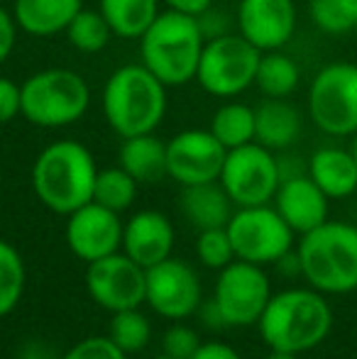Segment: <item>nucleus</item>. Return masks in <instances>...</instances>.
<instances>
[{"instance_id": "obj_8", "label": "nucleus", "mask_w": 357, "mask_h": 359, "mask_svg": "<svg viewBox=\"0 0 357 359\" xmlns=\"http://www.w3.org/2000/svg\"><path fill=\"white\" fill-rule=\"evenodd\" d=\"M309 115L321 133L353 137L357 133V64L333 62L314 76Z\"/></svg>"}, {"instance_id": "obj_19", "label": "nucleus", "mask_w": 357, "mask_h": 359, "mask_svg": "<svg viewBox=\"0 0 357 359\" xmlns=\"http://www.w3.org/2000/svg\"><path fill=\"white\" fill-rule=\"evenodd\" d=\"M83 10V0H15L13 18L18 29L32 37L67 32L69 22Z\"/></svg>"}, {"instance_id": "obj_22", "label": "nucleus", "mask_w": 357, "mask_h": 359, "mask_svg": "<svg viewBox=\"0 0 357 359\" xmlns=\"http://www.w3.org/2000/svg\"><path fill=\"white\" fill-rule=\"evenodd\" d=\"M301 135V113L284 98H267L255 108V142L267 149H286Z\"/></svg>"}, {"instance_id": "obj_26", "label": "nucleus", "mask_w": 357, "mask_h": 359, "mask_svg": "<svg viewBox=\"0 0 357 359\" xmlns=\"http://www.w3.org/2000/svg\"><path fill=\"white\" fill-rule=\"evenodd\" d=\"M299 81H301V69L289 54H284L281 49L262 52L257 76H255V86L267 98H289L299 88Z\"/></svg>"}, {"instance_id": "obj_30", "label": "nucleus", "mask_w": 357, "mask_h": 359, "mask_svg": "<svg viewBox=\"0 0 357 359\" xmlns=\"http://www.w3.org/2000/svg\"><path fill=\"white\" fill-rule=\"evenodd\" d=\"M25 262L10 242L0 240V318L10 316L18 308L25 293Z\"/></svg>"}, {"instance_id": "obj_28", "label": "nucleus", "mask_w": 357, "mask_h": 359, "mask_svg": "<svg viewBox=\"0 0 357 359\" xmlns=\"http://www.w3.org/2000/svg\"><path fill=\"white\" fill-rule=\"evenodd\" d=\"M67 39L76 52L83 54H98L110 44V39L115 37L110 25L105 22V18L100 15V10H88L83 8L76 18L69 22L67 27Z\"/></svg>"}, {"instance_id": "obj_35", "label": "nucleus", "mask_w": 357, "mask_h": 359, "mask_svg": "<svg viewBox=\"0 0 357 359\" xmlns=\"http://www.w3.org/2000/svg\"><path fill=\"white\" fill-rule=\"evenodd\" d=\"M22 110V98H20V86L8 76H0V125L13 123Z\"/></svg>"}, {"instance_id": "obj_14", "label": "nucleus", "mask_w": 357, "mask_h": 359, "mask_svg": "<svg viewBox=\"0 0 357 359\" xmlns=\"http://www.w3.org/2000/svg\"><path fill=\"white\" fill-rule=\"evenodd\" d=\"M225 154L210 130H184L167 142V176L181 186L218 181Z\"/></svg>"}, {"instance_id": "obj_15", "label": "nucleus", "mask_w": 357, "mask_h": 359, "mask_svg": "<svg viewBox=\"0 0 357 359\" xmlns=\"http://www.w3.org/2000/svg\"><path fill=\"white\" fill-rule=\"evenodd\" d=\"M120 213L98 205L95 201L67 215V245L86 264L123 250Z\"/></svg>"}, {"instance_id": "obj_41", "label": "nucleus", "mask_w": 357, "mask_h": 359, "mask_svg": "<svg viewBox=\"0 0 357 359\" xmlns=\"http://www.w3.org/2000/svg\"><path fill=\"white\" fill-rule=\"evenodd\" d=\"M264 359H299V355H289V352H271L269 357Z\"/></svg>"}, {"instance_id": "obj_37", "label": "nucleus", "mask_w": 357, "mask_h": 359, "mask_svg": "<svg viewBox=\"0 0 357 359\" xmlns=\"http://www.w3.org/2000/svg\"><path fill=\"white\" fill-rule=\"evenodd\" d=\"M191 359H243V357L230 345H225V342H201V347Z\"/></svg>"}, {"instance_id": "obj_23", "label": "nucleus", "mask_w": 357, "mask_h": 359, "mask_svg": "<svg viewBox=\"0 0 357 359\" xmlns=\"http://www.w3.org/2000/svg\"><path fill=\"white\" fill-rule=\"evenodd\" d=\"M118 159L137 184H152L167 176V142H162L154 133L123 140Z\"/></svg>"}, {"instance_id": "obj_32", "label": "nucleus", "mask_w": 357, "mask_h": 359, "mask_svg": "<svg viewBox=\"0 0 357 359\" xmlns=\"http://www.w3.org/2000/svg\"><path fill=\"white\" fill-rule=\"evenodd\" d=\"M196 255L198 262L208 269H225L230 262H235L233 240L228 235V227H213V230H201L196 240Z\"/></svg>"}, {"instance_id": "obj_34", "label": "nucleus", "mask_w": 357, "mask_h": 359, "mask_svg": "<svg viewBox=\"0 0 357 359\" xmlns=\"http://www.w3.org/2000/svg\"><path fill=\"white\" fill-rule=\"evenodd\" d=\"M201 347V340L191 327L172 325L162 337V352L174 359H191Z\"/></svg>"}, {"instance_id": "obj_10", "label": "nucleus", "mask_w": 357, "mask_h": 359, "mask_svg": "<svg viewBox=\"0 0 357 359\" xmlns=\"http://www.w3.org/2000/svg\"><path fill=\"white\" fill-rule=\"evenodd\" d=\"M228 235L233 240L235 257L252 264H276L291 252L296 232L286 225L279 210L271 205L238 208L228 222Z\"/></svg>"}, {"instance_id": "obj_24", "label": "nucleus", "mask_w": 357, "mask_h": 359, "mask_svg": "<svg viewBox=\"0 0 357 359\" xmlns=\"http://www.w3.org/2000/svg\"><path fill=\"white\" fill-rule=\"evenodd\" d=\"M162 0H98V10L115 37L140 39L157 20Z\"/></svg>"}, {"instance_id": "obj_16", "label": "nucleus", "mask_w": 357, "mask_h": 359, "mask_svg": "<svg viewBox=\"0 0 357 359\" xmlns=\"http://www.w3.org/2000/svg\"><path fill=\"white\" fill-rule=\"evenodd\" d=\"M238 32L260 52L284 49L296 32L294 0H240Z\"/></svg>"}, {"instance_id": "obj_42", "label": "nucleus", "mask_w": 357, "mask_h": 359, "mask_svg": "<svg viewBox=\"0 0 357 359\" xmlns=\"http://www.w3.org/2000/svg\"><path fill=\"white\" fill-rule=\"evenodd\" d=\"M350 151H353V156H355V164H357V133L353 135V140H350V147H348Z\"/></svg>"}, {"instance_id": "obj_39", "label": "nucleus", "mask_w": 357, "mask_h": 359, "mask_svg": "<svg viewBox=\"0 0 357 359\" xmlns=\"http://www.w3.org/2000/svg\"><path fill=\"white\" fill-rule=\"evenodd\" d=\"M198 311H201V318H203V323L208 327H215V330H220V327H228V323H225L223 313H220V308L215 306L213 298H210V301H206V303H201Z\"/></svg>"}, {"instance_id": "obj_44", "label": "nucleus", "mask_w": 357, "mask_h": 359, "mask_svg": "<svg viewBox=\"0 0 357 359\" xmlns=\"http://www.w3.org/2000/svg\"><path fill=\"white\" fill-rule=\"evenodd\" d=\"M355 29H357V10H355Z\"/></svg>"}, {"instance_id": "obj_38", "label": "nucleus", "mask_w": 357, "mask_h": 359, "mask_svg": "<svg viewBox=\"0 0 357 359\" xmlns=\"http://www.w3.org/2000/svg\"><path fill=\"white\" fill-rule=\"evenodd\" d=\"M162 3L167 5V10H177V13L194 15V18L213 8V0H162Z\"/></svg>"}, {"instance_id": "obj_40", "label": "nucleus", "mask_w": 357, "mask_h": 359, "mask_svg": "<svg viewBox=\"0 0 357 359\" xmlns=\"http://www.w3.org/2000/svg\"><path fill=\"white\" fill-rule=\"evenodd\" d=\"M22 359H54V357L49 355L42 345H37V342H34V345H29L27 350L22 352ZM59 359H62V357H59Z\"/></svg>"}, {"instance_id": "obj_1", "label": "nucleus", "mask_w": 357, "mask_h": 359, "mask_svg": "<svg viewBox=\"0 0 357 359\" xmlns=\"http://www.w3.org/2000/svg\"><path fill=\"white\" fill-rule=\"evenodd\" d=\"M257 327L271 352L304 355L328 337L333 311L316 288H289L271 293Z\"/></svg>"}, {"instance_id": "obj_11", "label": "nucleus", "mask_w": 357, "mask_h": 359, "mask_svg": "<svg viewBox=\"0 0 357 359\" xmlns=\"http://www.w3.org/2000/svg\"><path fill=\"white\" fill-rule=\"evenodd\" d=\"M271 298L269 276L252 262L235 259L218 271L213 301L220 308L225 323L233 327L255 325L262 318Z\"/></svg>"}, {"instance_id": "obj_33", "label": "nucleus", "mask_w": 357, "mask_h": 359, "mask_svg": "<svg viewBox=\"0 0 357 359\" xmlns=\"http://www.w3.org/2000/svg\"><path fill=\"white\" fill-rule=\"evenodd\" d=\"M62 359H128V355L105 335V337H86V340L76 342V345L64 352Z\"/></svg>"}, {"instance_id": "obj_27", "label": "nucleus", "mask_w": 357, "mask_h": 359, "mask_svg": "<svg viewBox=\"0 0 357 359\" xmlns=\"http://www.w3.org/2000/svg\"><path fill=\"white\" fill-rule=\"evenodd\" d=\"M137 198V181L123 169V166H108L98 169L93 186V201L98 205L115 213H125Z\"/></svg>"}, {"instance_id": "obj_5", "label": "nucleus", "mask_w": 357, "mask_h": 359, "mask_svg": "<svg viewBox=\"0 0 357 359\" xmlns=\"http://www.w3.org/2000/svg\"><path fill=\"white\" fill-rule=\"evenodd\" d=\"M301 274L321 293H350L357 288V227L325 220L301 235L296 250Z\"/></svg>"}, {"instance_id": "obj_3", "label": "nucleus", "mask_w": 357, "mask_h": 359, "mask_svg": "<svg viewBox=\"0 0 357 359\" xmlns=\"http://www.w3.org/2000/svg\"><path fill=\"white\" fill-rule=\"evenodd\" d=\"M98 176L93 154L76 140H57L37 154L32 164V189L57 215H72L93 201Z\"/></svg>"}, {"instance_id": "obj_4", "label": "nucleus", "mask_w": 357, "mask_h": 359, "mask_svg": "<svg viewBox=\"0 0 357 359\" xmlns=\"http://www.w3.org/2000/svg\"><path fill=\"white\" fill-rule=\"evenodd\" d=\"M206 34L198 18L164 10L140 37V62L167 88L196 81Z\"/></svg>"}, {"instance_id": "obj_20", "label": "nucleus", "mask_w": 357, "mask_h": 359, "mask_svg": "<svg viewBox=\"0 0 357 359\" xmlns=\"http://www.w3.org/2000/svg\"><path fill=\"white\" fill-rule=\"evenodd\" d=\"M233 201L225 194L220 181H206V184L184 186L181 191V213L194 227L213 230V227H228L233 217Z\"/></svg>"}, {"instance_id": "obj_29", "label": "nucleus", "mask_w": 357, "mask_h": 359, "mask_svg": "<svg viewBox=\"0 0 357 359\" xmlns=\"http://www.w3.org/2000/svg\"><path fill=\"white\" fill-rule=\"evenodd\" d=\"M108 337L125 352V355H135L142 352L152 340V325L149 318L144 316L140 308H125V311H115L110 318Z\"/></svg>"}, {"instance_id": "obj_9", "label": "nucleus", "mask_w": 357, "mask_h": 359, "mask_svg": "<svg viewBox=\"0 0 357 359\" xmlns=\"http://www.w3.org/2000/svg\"><path fill=\"white\" fill-rule=\"evenodd\" d=\"M218 181L238 208L267 205L281 184L279 159L260 142L235 147L225 154Z\"/></svg>"}, {"instance_id": "obj_36", "label": "nucleus", "mask_w": 357, "mask_h": 359, "mask_svg": "<svg viewBox=\"0 0 357 359\" xmlns=\"http://www.w3.org/2000/svg\"><path fill=\"white\" fill-rule=\"evenodd\" d=\"M15 44H18V22H15L13 13H8L0 5V64L8 62Z\"/></svg>"}, {"instance_id": "obj_18", "label": "nucleus", "mask_w": 357, "mask_h": 359, "mask_svg": "<svg viewBox=\"0 0 357 359\" xmlns=\"http://www.w3.org/2000/svg\"><path fill=\"white\" fill-rule=\"evenodd\" d=\"M174 227L159 210H140L123 227V252L140 266H154L172 257Z\"/></svg>"}, {"instance_id": "obj_7", "label": "nucleus", "mask_w": 357, "mask_h": 359, "mask_svg": "<svg viewBox=\"0 0 357 359\" xmlns=\"http://www.w3.org/2000/svg\"><path fill=\"white\" fill-rule=\"evenodd\" d=\"M260 57L262 52L240 32H225L220 37L206 39L196 81L215 98H235L255 86Z\"/></svg>"}, {"instance_id": "obj_25", "label": "nucleus", "mask_w": 357, "mask_h": 359, "mask_svg": "<svg viewBox=\"0 0 357 359\" xmlns=\"http://www.w3.org/2000/svg\"><path fill=\"white\" fill-rule=\"evenodd\" d=\"M210 133L225 149L255 142V108L248 103L228 100L210 118Z\"/></svg>"}, {"instance_id": "obj_31", "label": "nucleus", "mask_w": 357, "mask_h": 359, "mask_svg": "<svg viewBox=\"0 0 357 359\" xmlns=\"http://www.w3.org/2000/svg\"><path fill=\"white\" fill-rule=\"evenodd\" d=\"M357 0H309V15L325 34H345L355 29Z\"/></svg>"}, {"instance_id": "obj_17", "label": "nucleus", "mask_w": 357, "mask_h": 359, "mask_svg": "<svg viewBox=\"0 0 357 359\" xmlns=\"http://www.w3.org/2000/svg\"><path fill=\"white\" fill-rule=\"evenodd\" d=\"M328 201L330 198L311 176L294 174L281 179L274 196V208L296 235H306L328 220Z\"/></svg>"}, {"instance_id": "obj_21", "label": "nucleus", "mask_w": 357, "mask_h": 359, "mask_svg": "<svg viewBox=\"0 0 357 359\" xmlns=\"http://www.w3.org/2000/svg\"><path fill=\"white\" fill-rule=\"evenodd\" d=\"M309 176L328 198H348L357 191V164L350 149L321 147L309 161Z\"/></svg>"}, {"instance_id": "obj_2", "label": "nucleus", "mask_w": 357, "mask_h": 359, "mask_svg": "<svg viewBox=\"0 0 357 359\" xmlns=\"http://www.w3.org/2000/svg\"><path fill=\"white\" fill-rule=\"evenodd\" d=\"M100 108L108 128L118 137L128 140L154 133L167 115V86L142 62L125 64L105 81Z\"/></svg>"}, {"instance_id": "obj_12", "label": "nucleus", "mask_w": 357, "mask_h": 359, "mask_svg": "<svg viewBox=\"0 0 357 359\" xmlns=\"http://www.w3.org/2000/svg\"><path fill=\"white\" fill-rule=\"evenodd\" d=\"M86 288L88 296L110 313L140 308L147 291V269L130 259L125 252H115L90 262L86 269Z\"/></svg>"}, {"instance_id": "obj_43", "label": "nucleus", "mask_w": 357, "mask_h": 359, "mask_svg": "<svg viewBox=\"0 0 357 359\" xmlns=\"http://www.w3.org/2000/svg\"><path fill=\"white\" fill-rule=\"evenodd\" d=\"M152 359H174V357H169V355H164V352H162L159 357H152Z\"/></svg>"}, {"instance_id": "obj_6", "label": "nucleus", "mask_w": 357, "mask_h": 359, "mask_svg": "<svg viewBox=\"0 0 357 359\" xmlns=\"http://www.w3.org/2000/svg\"><path fill=\"white\" fill-rule=\"evenodd\" d=\"M22 115L29 125L44 130L69 128L90 108V88L72 69H42L20 83Z\"/></svg>"}, {"instance_id": "obj_13", "label": "nucleus", "mask_w": 357, "mask_h": 359, "mask_svg": "<svg viewBox=\"0 0 357 359\" xmlns=\"http://www.w3.org/2000/svg\"><path fill=\"white\" fill-rule=\"evenodd\" d=\"M144 303L154 313L169 320H184L201 306V281L194 266L177 257H167L154 266H147V291Z\"/></svg>"}]
</instances>
